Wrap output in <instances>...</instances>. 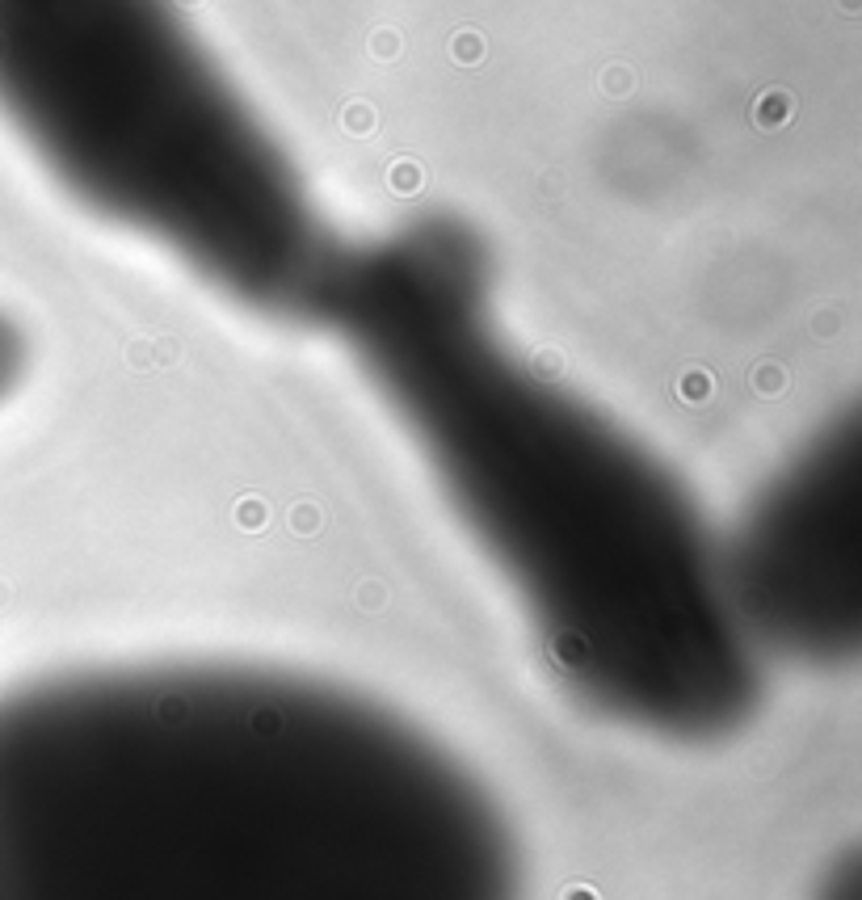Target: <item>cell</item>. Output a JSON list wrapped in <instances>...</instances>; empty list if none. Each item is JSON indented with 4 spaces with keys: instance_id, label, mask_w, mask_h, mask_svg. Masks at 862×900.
<instances>
[{
    "instance_id": "1",
    "label": "cell",
    "mask_w": 862,
    "mask_h": 900,
    "mask_svg": "<svg viewBox=\"0 0 862 900\" xmlns=\"http://www.w3.org/2000/svg\"><path fill=\"white\" fill-rule=\"evenodd\" d=\"M0 900H522V850L371 694L148 661L0 690Z\"/></svg>"
},
{
    "instance_id": "2",
    "label": "cell",
    "mask_w": 862,
    "mask_h": 900,
    "mask_svg": "<svg viewBox=\"0 0 862 900\" xmlns=\"http://www.w3.org/2000/svg\"><path fill=\"white\" fill-rule=\"evenodd\" d=\"M484 240L450 215L333 244L299 320L333 337L513 593L572 703L711 745L762 703L720 539L652 450L505 333Z\"/></svg>"
},
{
    "instance_id": "3",
    "label": "cell",
    "mask_w": 862,
    "mask_h": 900,
    "mask_svg": "<svg viewBox=\"0 0 862 900\" xmlns=\"http://www.w3.org/2000/svg\"><path fill=\"white\" fill-rule=\"evenodd\" d=\"M0 118L89 215L240 308L303 316L337 240L177 0H0Z\"/></svg>"
},
{
    "instance_id": "4",
    "label": "cell",
    "mask_w": 862,
    "mask_h": 900,
    "mask_svg": "<svg viewBox=\"0 0 862 900\" xmlns=\"http://www.w3.org/2000/svg\"><path fill=\"white\" fill-rule=\"evenodd\" d=\"M728 602L757 657L808 669L862 644V429L841 413L766 480L720 543Z\"/></svg>"
},
{
    "instance_id": "5",
    "label": "cell",
    "mask_w": 862,
    "mask_h": 900,
    "mask_svg": "<svg viewBox=\"0 0 862 900\" xmlns=\"http://www.w3.org/2000/svg\"><path fill=\"white\" fill-rule=\"evenodd\" d=\"M17 375H22V337L13 324L0 320V396L17 383Z\"/></svg>"
}]
</instances>
